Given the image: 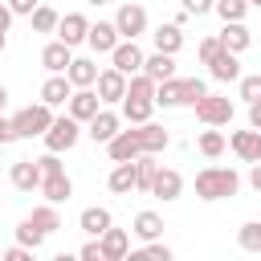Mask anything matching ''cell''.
<instances>
[{
    "label": "cell",
    "mask_w": 261,
    "mask_h": 261,
    "mask_svg": "<svg viewBox=\"0 0 261 261\" xmlns=\"http://www.w3.org/2000/svg\"><path fill=\"white\" fill-rule=\"evenodd\" d=\"M241 188V175L232 167H204L196 171V196L200 200H224V196H237Z\"/></svg>",
    "instance_id": "cell-1"
},
{
    "label": "cell",
    "mask_w": 261,
    "mask_h": 261,
    "mask_svg": "<svg viewBox=\"0 0 261 261\" xmlns=\"http://www.w3.org/2000/svg\"><path fill=\"white\" fill-rule=\"evenodd\" d=\"M8 122H12V135H16V139L45 135V130H49V122H53V106H45V102H37V106H24V110H16Z\"/></svg>",
    "instance_id": "cell-2"
},
{
    "label": "cell",
    "mask_w": 261,
    "mask_h": 261,
    "mask_svg": "<svg viewBox=\"0 0 261 261\" xmlns=\"http://www.w3.org/2000/svg\"><path fill=\"white\" fill-rule=\"evenodd\" d=\"M77 135H82V122L69 118V114H61V118L49 122V130H45L41 139H45V151H57V155H61V151H69V147L77 143Z\"/></svg>",
    "instance_id": "cell-3"
},
{
    "label": "cell",
    "mask_w": 261,
    "mask_h": 261,
    "mask_svg": "<svg viewBox=\"0 0 261 261\" xmlns=\"http://www.w3.org/2000/svg\"><path fill=\"white\" fill-rule=\"evenodd\" d=\"M192 106H196V118H200L204 126H224V122L232 118V102L220 98V94H204V98H196Z\"/></svg>",
    "instance_id": "cell-4"
},
{
    "label": "cell",
    "mask_w": 261,
    "mask_h": 261,
    "mask_svg": "<svg viewBox=\"0 0 261 261\" xmlns=\"http://www.w3.org/2000/svg\"><path fill=\"white\" fill-rule=\"evenodd\" d=\"M65 106H69V118H77V122H90V118L102 110V98H98V90H90V86H77V90L65 98Z\"/></svg>",
    "instance_id": "cell-5"
},
{
    "label": "cell",
    "mask_w": 261,
    "mask_h": 261,
    "mask_svg": "<svg viewBox=\"0 0 261 261\" xmlns=\"http://www.w3.org/2000/svg\"><path fill=\"white\" fill-rule=\"evenodd\" d=\"M228 147H232L237 159L257 163V159H261V130H257V126H249V130H232V135H228Z\"/></svg>",
    "instance_id": "cell-6"
},
{
    "label": "cell",
    "mask_w": 261,
    "mask_h": 261,
    "mask_svg": "<svg viewBox=\"0 0 261 261\" xmlns=\"http://www.w3.org/2000/svg\"><path fill=\"white\" fill-rule=\"evenodd\" d=\"M114 29H118V37L135 41L139 33H147V12H143L139 4H122V8H118V16H114Z\"/></svg>",
    "instance_id": "cell-7"
},
{
    "label": "cell",
    "mask_w": 261,
    "mask_h": 261,
    "mask_svg": "<svg viewBox=\"0 0 261 261\" xmlns=\"http://www.w3.org/2000/svg\"><path fill=\"white\" fill-rule=\"evenodd\" d=\"M110 61H114V69H118V73H126V77H130V73H139V69H143V49H139L135 41H126V37H122V41L110 49Z\"/></svg>",
    "instance_id": "cell-8"
},
{
    "label": "cell",
    "mask_w": 261,
    "mask_h": 261,
    "mask_svg": "<svg viewBox=\"0 0 261 261\" xmlns=\"http://www.w3.org/2000/svg\"><path fill=\"white\" fill-rule=\"evenodd\" d=\"M94 86H98V98L102 102H122L126 98V73H118L114 65L110 69H98V82Z\"/></svg>",
    "instance_id": "cell-9"
},
{
    "label": "cell",
    "mask_w": 261,
    "mask_h": 261,
    "mask_svg": "<svg viewBox=\"0 0 261 261\" xmlns=\"http://www.w3.org/2000/svg\"><path fill=\"white\" fill-rule=\"evenodd\" d=\"M179 192H184V175L175 167H159L151 179V196L155 200H179Z\"/></svg>",
    "instance_id": "cell-10"
},
{
    "label": "cell",
    "mask_w": 261,
    "mask_h": 261,
    "mask_svg": "<svg viewBox=\"0 0 261 261\" xmlns=\"http://www.w3.org/2000/svg\"><path fill=\"white\" fill-rule=\"evenodd\" d=\"M86 29H90V20H86L82 12H65V16L57 20V29H53V33H57V41H65V45L73 49V45H82V41H86Z\"/></svg>",
    "instance_id": "cell-11"
},
{
    "label": "cell",
    "mask_w": 261,
    "mask_h": 261,
    "mask_svg": "<svg viewBox=\"0 0 261 261\" xmlns=\"http://www.w3.org/2000/svg\"><path fill=\"white\" fill-rule=\"evenodd\" d=\"M118 41H122V37H118L114 20H98V24H90V29H86V45H90L94 53H110Z\"/></svg>",
    "instance_id": "cell-12"
},
{
    "label": "cell",
    "mask_w": 261,
    "mask_h": 261,
    "mask_svg": "<svg viewBox=\"0 0 261 261\" xmlns=\"http://www.w3.org/2000/svg\"><path fill=\"white\" fill-rule=\"evenodd\" d=\"M8 179L16 192H37L41 188V171H37V159H16L8 167Z\"/></svg>",
    "instance_id": "cell-13"
},
{
    "label": "cell",
    "mask_w": 261,
    "mask_h": 261,
    "mask_svg": "<svg viewBox=\"0 0 261 261\" xmlns=\"http://www.w3.org/2000/svg\"><path fill=\"white\" fill-rule=\"evenodd\" d=\"M98 245H102V261H122V257L130 253V237H126V228H114V224L98 237Z\"/></svg>",
    "instance_id": "cell-14"
},
{
    "label": "cell",
    "mask_w": 261,
    "mask_h": 261,
    "mask_svg": "<svg viewBox=\"0 0 261 261\" xmlns=\"http://www.w3.org/2000/svg\"><path fill=\"white\" fill-rule=\"evenodd\" d=\"M106 151H110V159L114 163H122V159H135V155H143V143H139V130H118L110 143H106Z\"/></svg>",
    "instance_id": "cell-15"
},
{
    "label": "cell",
    "mask_w": 261,
    "mask_h": 261,
    "mask_svg": "<svg viewBox=\"0 0 261 261\" xmlns=\"http://www.w3.org/2000/svg\"><path fill=\"white\" fill-rule=\"evenodd\" d=\"M41 196H45L49 204H65V200L73 196V184H69V175H65V171L41 175Z\"/></svg>",
    "instance_id": "cell-16"
},
{
    "label": "cell",
    "mask_w": 261,
    "mask_h": 261,
    "mask_svg": "<svg viewBox=\"0 0 261 261\" xmlns=\"http://www.w3.org/2000/svg\"><path fill=\"white\" fill-rule=\"evenodd\" d=\"M216 37H220V45H224L228 53H245V49H249V41H253V37H249V29H245V20H224V29H220Z\"/></svg>",
    "instance_id": "cell-17"
},
{
    "label": "cell",
    "mask_w": 261,
    "mask_h": 261,
    "mask_svg": "<svg viewBox=\"0 0 261 261\" xmlns=\"http://www.w3.org/2000/svg\"><path fill=\"white\" fill-rule=\"evenodd\" d=\"M143 73L151 77V82H167V77H175V53H151V57H143Z\"/></svg>",
    "instance_id": "cell-18"
},
{
    "label": "cell",
    "mask_w": 261,
    "mask_h": 261,
    "mask_svg": "<svg viewBox=\"0 0 261 261\" xmlns=\"http://www.w3.org/2000/svg\"><path fill=\"white\" fill-rule=\"evenodd\" d=\"M69 94H73V86H69L65 73H49L45 86H41V102H45V106H65Z\"/></svg>",
    "instance_id": "cell-19"
},
{
    "label": "cell",
    "mask_w": 261,
    "mask_h": 261,
    "mask_svg": "<svg viewBox=\"0 0 261 261\" xmlns=\"http://www.w3.org/2000/svg\"><path fill=\"white\" fill-rule=\"evenodd\" d=\"M86 126H90L86 135H90L94 143H110V139L118 135V114H114V110H98V114H94Z\"/></svg>",
    "instance_id": "cell-20"
},
{
    "label": "cell",
    "mask_w": 261,
    "mask_h": 261,
    "mask_svg": "<svg viewBox=\"0 0 261 261\" xmlns=\"http://www.w3.org/2000/svg\"><path fill=\"white\" fill-rule=\"evenodd\" d=\"M110 224H114L110 208H82V216H77V228H82L86 237H102Z\"/></svg>",
    "instance_id": "cell-21"
},
{
    "label": "cell",
    "mask_w": 261,
    "mask_h": 261,
    "mask_svg": "<svg viewBox=\"0 0 261 261\" xmlns=\"http://www.w3.org/2000/svg\"><path fill=\"white\" fill-rule=\"evenodd\" d=\"M208 73H212L216 82H237V77H241V61H237V53L220 49V53L208 61Z\"/></svg>",
    "instance_id": "cell-22"
},
{
    "label": "cell",
    "mask_w": 261,
    "mask_h": 261,
    "mask_svg": "<svg viewBox=\"0 0 261 261\" xmlns=\"http://www.w3.org/2000/svg\"><path fill=\"white\" fill-rule=\"evenodd\" d=\"M73 61V53H69V45L65 41H53V45H45L41 49V65L49 69V73H65V65Z\"/></svg>",
    "instance_id": "cell-23"
},
{
    "label": "cell",
    "mask_w": 261,
    "mask_h": 261,
    "mask_svg": "<svg viewBox=\"0 0 261 261\" xmlns=\"http://www.w3.org/2000/svg\"><path fill=\"white\" fill-rule=\"evenodd\" d=\"M65 77H69L73 90H77V86H94V82H98V65H94L90 57H73V61L65 65Z\"/></svg>",
    "instance_id": "cell-24"
},
{
    "label": "cell",
    "mask_w": 261,
    "mask_h": 261,
    "mask_svg": "<svg viewBox=\"0 0 261 261\" xmlns=\"http://www.w3.org/2000/svg\"><path fill=\"white\" fill-rule=\"evenodd\" d=\"M139 143H143V151H147V155H159L171 139H167V130H163V126H155V122L147 118V122H139Z\"/></svg>",
    "instance_id": "cell-25"
},
{
    "label": "cell",
    "mask_w": 261,
    "mask_h": 261,
    "mask_svg": "<svg viewBox=\"0 0 261 261\" xmlns=\"http://www.w3.org/2000/svg\"><path fill=\"white\" fill-rule=\"evenodd\" d=\"M110 192L114 196H126V192H135V159H122V163H114V171H110Z\"/></svg>",
    "instance_id": "cell-26"
},
{
    "label": "cell",
    "mask_w": 261,
    "mask_h": 261,
    "mask_svg": "<svg viewBox=\"0 0 261 261\" xmlns=\"http://www.w3.org/2000/svg\"><path fill=\"white\" fill-rule=\"evenodd\" d=\"M155 106H184V77L155 82Z\"/></svg>",
    "instance_id": "cell-27"
},
{
    "label": "cell",
    "mask_w": 261,
    "mask_h": 261,
    "mask_svg": "<svg viewBox=\"0 0 261 261\" xmlns=\"http://www.w3.org/2000/svg\"><path fill=\"white\" fill-rule=\"evenodd\" d=\"M130 232H135L139 241H155V237L163 232V216L147 208V212H139V216H135V224H130Z\"/></svg>",
    "instance_id": "cell-28"
},
{
    "label": "cell",
    "mask_w": 261,
    "mask_h": 261,
    "mask_svg": "<svg viewBox=\"0 0 261 261\" xmlns=\"http://www.w3.org/2000/svg\"><path fill=\"white\" fill-rule=\"evenodd\" d=\"M151 37H155V49H159V53H179V45H184V33H179L175 20H171V24H159Z\"/></svg>",
    "instance_id": "cell-29"
},
{
    "label": "cell",
    "mask_w": 261,
    "mask_h": 261,
    "mask_svg": "<svg viewBox=\"0 0 261 261\" xmlns=\"http://www.w3.org/2000/svg\"><path fill=\"white\" fill-rule=\"evenodd\" d=\"M155 171H159V163H155L147 151H143V155H135V192H151Z\"/></svg>",
    "instance_id": "cell-30"
},
{
    "label": "cell",
    "mask_w": 261,
    "mask_h": 261,
    "mask_svg": "<svg viewBox=\"0 0 261 261\" xmlns=\"http://www.w3.org/2000/svg\"><path fill=\"white\" fill-rule=\"evenodd\" d=\"M29 220H33L45 237L61 228V212H57V204H41V208H33V216H29Z\"/></svg>",
    "instance_id": "cell-31"
},
{
    "label": "cell",
    "mask_w": 261,
    "mask_h": 261,
    "mask_svg": "<svg viewBox=\"0 0 261 261\" xmlns=\"http://www.w3.org/2000/svg\"><path fill=\"white\" fill-rule=\"evenodd\" d=\"M151 110H155L151 98H122V118H126V122H147Z\"/></svg>",
    "instance_id": "cell-32"
},
{
    "label": "cell",
    "mask_w": 261,
    "mask_h": 261,
    "mask_svg": "<svg viewBox=\"0 0 261 261\" xmlns=\"http://www.w3.org/2000/svg\"><path fill=\"white\" fill-rule=\"evenodd\" d=\"M237 245H241L245 253H261V220L241 224V228H237Z\"/></svg>",
    "instance_id": "cell-33"
},
{
    "label": "cell",
    "mask_w": 261,
    "mask_h": 261,
    "mask_svg": "<svg viewBox=\"0 0 261 261\" xmlns=\"http://www.w3.org/2000/svg\"><path fill=\"white\" fill-rule=\"evenodd\" d=\"M29 16H33V33H53V29H57V20H61V16H57V8H49V4H37Z\"/></svg>",
    "instance_id": "cell-34"
},
{
    "label": "cell",
    "mask_w": 261,
    "mask_h": 261,
    "mask_svg": "<svg viewBox=\"0 0 261 261\" xmlns=\"http://www.w3.org/2000/svg\"><path fill=\"white\" fill-rule=\"evenodd\" d=\"M126 98H151V102H155V82H151L143 69L130 73V77H126Z\"/></svg>",
    "instance_id": "cell-35"
},
{
    "label": "cell",
    "mask_w": 261,
    "mask_h": 261,
    "mask_svg": "<svg viewBox=\"0 0 261 261\" xmlns=\"http://www.w3.org/2000/svg\"><path fill=\"white\" fill-rule=\"evenodd\" d=\"M16 241H20V245H29V249L37 253V249L45 245V232H41V228H37V224H33V220L24 216V220L16 224Z\"/></svg>",
    "instance_id": "cell-36"
},
{
    "label": "cell",
    "mask_w": 261,
    "mask_h": 261,
    "mask_svg": "<svg viewBox=\"0 0 261 261\" xmlns=\"http://www.w3.org/2000/svg\"><path fill=\"white\" fill-rule=\"evenodd\" d=\"M196 147H200V155H204V159H216V155L224 151V135H220V130H204Z\"/></svg>",
    "instance_id": "cell-37"
},
{
    "label": "cell",
    "mask_w": 261,
    "mask_h": 261,
    "mask_svg": "<svg viewBox=\"0 0 261 261\" xmlns=\"http://www.w3.org/2000/svg\"><path fill=\"white\" fill-rule=\"evenodd\" d=\"M212 8L220 12V20H245V12H249V0H216Z\"/></svg>",
    "instance_id": "cell-38"
},
{
    "label": "cell",
    "mask_w": 261,
    "mask_h": 261,
    "mask_svg": "<svg viewBox=\"0 0 261 261\" xmlns=\"http://www.w3.org/2000/svg\"><path fill=\"white\" fill-rule=\"evenodd\" d=\"M241 82V98L245 102H257L261 98V73H249V77H237Z\"/></svg>",
    "instance_id": "cell-39"
},
{
    "label": "cell",
    "mask_w": 261,
    "mask_h": 261,
    "mask_svg": "<svg viewBox=\"0 0 261 261\" xmlns=\"http://www.w3.org/2000/svg\"><path fill=\"white\" fill-rule=\"evenodd\" d=\"M204 94H208V86H204L200 77H184V102H188V106H192L196 98H204Z\"/></svg>",
    "instance_id": "cell-40"
},
{
    "label": "cell",
    "mask_w": 261,
    "mask_h": 261,
    "mask_svg": "<svg viewBox=\"0 0 261 261\" xmlns=\"http://www.w3.org/2000/svg\"><path fill=\"white\" fill-rule=\"evenodd\" d=\"M220 49H224V45H220V37H204V41H200V49H196V53H200V61H204V65H208V61H212V57H216V53H220Z\"/></svg>",
    "instance_id": "cell-41"
},
{
    "label": "cell",
    "mask_w": 261,
    "mask_h": 261,
    "mask_svg": "<svg viewBox=\"0 0 261 261\" xmlns=\"http://www.w3.org/2000/svg\"><path fill=\"white\" fill-rule=\"evenodd\" d=\"M37 171H41V175H53V171H65V167H61V159H57V151H45V155L37 159Z\"/></svg>",
    "instance_id": "cell-42"
},
{
    "label": "cell",
    "mask_w": 261,
    "mask_h": 261,
    "mask_svg": "<svg viewBox=\"0 0 261 261\" xmlns=\"http://www.w3.org/2000/svg\"><path fill=\"white\" fill-rule=\"evenodd\" d=\"M139 257H155V261H171V249H167V245H159V241H147V249H143Z\"/></svg>",
    "instance_id": "cell-43"
},
{
    "label": "cell",
    "mask_w": 261,
    "mask_h": 261,
    "mask_svg": "<svg viewBox=\"0 0 261 261\" xmlns=\"http://www.w3.org/2000/svg\"><path fill=\"white\" fill-rule=\"evenodd\" d=\"M0 257H4V261H33V249H29V245H12V249H4Z\"/></svg>",
    "instance_id": "cell-44"
},
{
    "label": "cell",
    "mask_w": 261,
    "mask_h": 261,
    "mask_svg": "<svg viewBox=\"0 0 261 261\" xmlns=\"http://www.w3.org/2000/svg\"><path fill=\"white\" fill-rule=\"evenodd\" d=\"M212 4L216 0H184V12L188 16H204V12H212Z\"/></svg>",
    "instance_id": "cell-45"
},
{
    "label": "cell",
    "mask_w": 261,
    "mask_h": 261,
    "mask_svg": "<svg viewBox=\"0 0 261 261\" xmlns=\"http://www.w3.org/2000/svg\"><path fill=\"white\" fill-rule=\"evenodd\" d=\"M82 261H102V245H98V237L90 241V245H82V253H77Z\"/></svg>",
    "instance_id": "cell-46"
},
{
    "label": "cell",
    "mask_w": 261,
    "mask_h": 261,
    "mask_svg": "<svg viewBox=\"0 0 261 261\" xmlns=\"http://www.w3.org/2000/svg\"><path fill=\"white\" fill-rule=\"evenodd\" d=\"M41 0H8V8H12V16H29L33 8H37Z\"/></svg>",
    "instance_id": "cell-47"
},
{
    "label": "cell",
    "mask_w": 261,
    "mask_h": 261,
    "mask_svg": "<svg viewBox=\"0 0 261 261\" xmlns=\"http://www.w3.org/2000/svg\"><path fill=\"white\" fill-rule=\"evenodd\" d=\"M249 126H257V130H261V98H257V102H249Z\"/></svg>",
    "instance_id": "cell-48"
},
{
    "label": "cell",
    "mask_w": 261,
    "mask_h": 261,
    "mask_svg": "<svg viewBox=\"0 0 261 261\" xmlns=\"http://www.w3.org/2000/svg\"><path fill=\"white\" fill-rule=\"evenodd\" d=\"M12 139H16V135H12V122L0 114V143H12Z\"/></svg>",
    "instance_id": "cell-49"
},
{
    "label": "cell",
    "mask_w": 261,
    "mask_h": 261,
    "mask_svg": "<svg viewBox=\"0 0 261 261\" xmlns=\"http://www.w3.org/2000/svg\"><path fill=\"white\" fill-rule=\"evenodd\" d=\"M249 184H253V192H261V159L253 163V171H249Z\"/></svg>",
    "instance_id": "cell-50"
},
{
    "label": "cell",
    "mask_w": 261,
    "mask_h": 261,
    "mask_svg": "<svg viewBox=\"0 0 261 261\" xmlns=\"http://www.w3.org/2000/svg\"><path fill=\"white\" fill-rule=\"evenodd\" d=\"M8 24H12V8H8V4H0V29L8 33Z\"/></svg>",
    "instance_id": "cell-51"
},
{
    "label": "cell",
    "mask_w": 261,
    "mask_h": 261,
    "mask_svg": "<svg viewBox=\"0 0 261 261\" xmlns=\"http://www.w3.org/2000/svg\"><path fill=\"white\" fill-rule=\"evenodd\" d=\"M4 49H8V33L0 29V53H4Z\"/></svg>",
    "instance_id": "cell-52"
},
{
    "label": "cell",
    "mask_w": 261,
    "mask_h": 261,
    "mask_svg": "<svg viewBox=\"0 0 261 261\" xmlns=\"http://www.w3.org/2000/svg\"><path fill=\"white\" fill-rule=\"evenodd\" d=\"M4 106H8V90L0 86V110H4Z\"/></svg>",
    "instance_id": "cell-53"
},
{
    "label": "cell",
    "mask_w": 261,
    "mask_h": 261,
    "mask_svg": "<svg viewBox=\"0 0 261 261\" xmlns=\"http://www.w3.org/2000/svg\"><path fill=\"white\" fill-rule=\"evenodd\" d=\"M86 4H110V0H86Z\"/></svg>",
    "instance_id": "cell-54"
},
{
    "label": "cell",
    "mask_w": 261,
    "mask_h": 261,
    "mask_svg": "<svg viewBox=\"0 0 261 261\" xmlns=\"http://www.w3.org/2000/svg\"><path fill=\"white\" fill-rule=\"evenodd\" d=\"M249 8H261V0H249Z\"/></svg>",
    "instance_id": "cell-55"
},
{
    "label": "cell",
    "mask_w": 261,
    "mask_h": 261,
    "mask_svg": "<svg viewBox=\"0 0 261 261\" xmlns=\"http://www.w3.org/2000/svg\"><path fill=\"white\" fill-rule=\"evenodd\" d=\"M0 253H4V249H0Z\"/></svg>",
    "instance_id": "cell-56"
}]
</instances>
